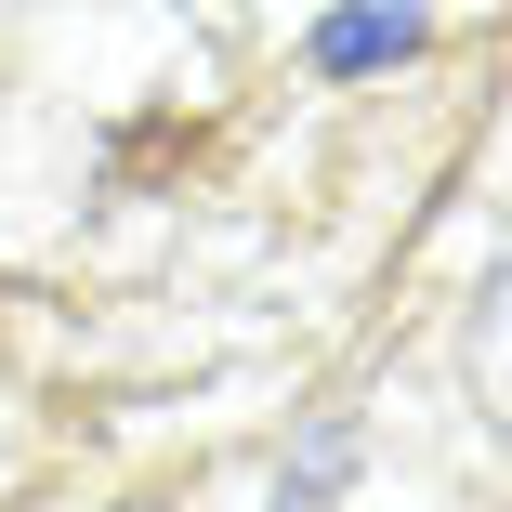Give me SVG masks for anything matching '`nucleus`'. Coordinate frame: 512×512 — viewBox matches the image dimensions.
Here are the masks:
<instances>
[{
	"instance_id": "nucleus-1",
	"label": "nucleus",
	"mask_w": 512,
	"mask_h": 512,
	"mask_svg": "<svg viewBox=\"0 0 512 512\" xmlns=\"http://www.w3.org/2000/svg\"><path fill=\"white\" fill-rule=\"evenodd\" d=\"M421 53V0H342L316 27V79H368V66H407Z\"/></svg>"
},
{
	"instance_id": "nucleus-2",
	"label": "nucleus",
	"mask_w": 512,
	"mask_h": 512,
	"mask_svg": "<svg viewBox=\"0 0 512 512\" xmlns=\"http://www.w3.org/2000/svg\"><path fill=\"white\" fill-rule=\"evenodd\" d=\"M342 473H355V421L329 407V421L302 434V460L276 473V512H329V499H342Z\"/></svg>"
},
{
	"instance_id": "nucleus-3",
	"label": "nucleus",
	"mask_w": 512,
	"mask_h": 512,
	"mask_svg": "<svg viewBox=\"0 0 512 512\" xmlns=\"http://www.w3.org/2000/svg\"><path fill=\"white\" fill-rule=\"evenodd\" d=\"M473 381H486V407L512 421V276L486 289V329H473Z\"/></svg>"
}]
</instances>
